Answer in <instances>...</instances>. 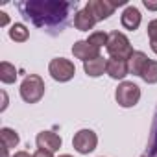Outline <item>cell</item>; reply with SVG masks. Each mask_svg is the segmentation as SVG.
Wrapping results in <instances>:
<instances>
[{
  "instance_id": "cell-21",
  "label": "cell",
  "mask_w": 157,
  "mask_h": 157,
  "mask_svg": "<svg viewBox=\"0 0 157 157\" xmlns=\"http://www.w3.org/2000/svg\"><path fill=\"white\" fill-rule=\"evenodd\" d=\"M144 6L151 11H157V2H151V0H144Z\"/></svg>"
},
{
  "instance_id": "cell-19",
  "label": "cell",
  "mask_w": 157,
  "mask_h": 157,
  "mask_svg": "<svg viewBox=\"0 0 157 157\" xmlns=\"http://www.w3.org/2000/svg\"><path fill=\"white\" fill-rule=\"evenodd\" d=\"M148 37H150V41L157 39V19H153V21L148 24Z\"/></svg>"
},
{
  "instance_id": "cell-15",
  "label": "cell",
  "mask_w": 157,
  "mask_h": 157,
  "mask_svg": "<svg viewBox=\"0 0 157 157\" xmlns=\"http://www.w3.org/2000/svg\"><path fill=\"white\" fill-rule=\"evenodd\" d=\"M0 80H2L4 83H15V80H17V68L11 63L2 61V63H0Z\"/></svg>"
},
{
  "instance_id": "cell-2",
  "label": "cell",
  "mask_w": 157,
  "mask_h": 157,
  "mask_svg": "<svg viewBox=\"0 0 157 157\" xmlns=\"http://www.w3.org/2000/svg\"><path fill=\"white\" fill-rule=\"evenodd\" d=\"M107 52L111 57H117V59H124V61H129V57L133 56V48H131V43L129 39L120 33V32H111L109 33V39H107Z\"/></svg>"
},
{
  "instance_id": "cell-5",
  "label": "cell",
  "mask_w": 157,
  "mask_h": 157,
  "mask_svg": "<svg viewBox=\"0 0 157 157\" xmlns=\"http://www.w3.org/2000/svg\"><path fill=\"white\" fill-rule=\"evenodd\" d=\"M72 144H74V150L78 153H83L85 155V153H91L96 148L98 137H96V133L93 129H80V131L74 135Z\"/></svg>"
},
{
  "instance_id": "cell-24",
  "label": "cell",
  "mask_w": 157,
  "mask_h": 157,
  "mask_svg": "<svg viewBox=\"0 0 157 157\" xmlns=\"http://www.w3.org/2000/svg\"><path fill=\"white\" fill-rule=\"evenodd\" d=\"M150 46H151V50L157 54V39H153V41H150Z\"/></svg>"
},
{
  "instance_id": "cell-8",
  "label": "cell",
  "mask_w": 157,
  "mask_h": 157,
  "mask_svg": "<svg viewBox=\"0 0 157 157\" xmlns=\"http://www.w3.org/2000/svg\"><path fill=\"white\" fill-rule=\"evenodd\" d=\"M35 142H37L39 150H44V151H50V153H54L61 148V137L54 131H41L37 135Z\"/></svg>"
},
{
  "instance_id": "cell-12",
  "label": "cell",
  "mask_w": 157,
  "mask_h": 157,
  "mask_svg": "<svg viewBox=\"0 0 157 157\" xmlns=\"http://www.w3.org/2000/svg\"><path fill=\"white\" fill-rule=\"evenodd\" d=\"M96 24V19L87 11V10H82V11H78L74 15V26L78 30H82V32H89L93 30V26Z\"/></svg>"
},
{
  "instance_id": "cell-22",
  "label": "cell",
  "mask_w": 157,
  "mask_h": 157,
  "mask_svg": "<svg viewBox=\"0 0 157 157\" xmlns=\"http://www.w3.org/2000/svg\"><path fill=\"white\" fill-rule=\"evenodd\" d=\"M11 157H33V155H30L28 151H15Z\"/></svg>"
},
{
  "instance_id": "cell-17",
  "label": "cell",
  "mask_w": 157,
  "mask_h": 157,
  "mask_svg": "<svg viewBox=\"0 0 157 157\" xmlns=\"http://www.w3.org/2000/svg\"><path fill=\"white\" fill-rule=\"evenodd\" d=\"M140 78H142L146 83H150V85L157 83V61H151V59H150Z\"/></svg>"
},
{
  "instance_id": "cell-7",
  "label": "cell",
  "mask_w": 157,
  "mask_h": 157,
  "mask_svg": "<svg viewBox=\"0 0 157 157\" xmlns=\"http://www.w3.org/2000/svg\"><path fill=\"white\" fill-rule=\"evenodd\" d=\"M72 54H74V57L87 63V61H93V59L100 57V48L93 46L89 41H76L74 46H72Z\"/></svg>"
},
{
  "instance_id": "cell-6",
  "label": "cell",
  "mask_w": 157,
  "mask_h": 157,
  "mask_svg": "<svg viewBox=\"0 0 157 157\" xmlns=\"http://www.w3.org/2000/svg\"><path fill=\"white\" fill-rule=\"evenodd\" d=\"M115 8H117V6H115L113 2H109V0H89L87 6H85V10L96 19V22L109 19V17L115 13Z\"/></svg>"
},
{
  "instance_id": "cell-11",
  "label": "cell",
  "mask_w": 157,
  "mask_h": 157,
  "mask_svg": "<svg viewBox=\"0 0 157 157\" xmlns=\"http://www.w3.org/2000/svg\"><path fill=\"white\" fill-rule=\"evenodd\" d=\"M148 61H150V59H148V56H146L144 52H133V56H131L129 61H128L129 72H131L133 76H142V72H144Z\"/></svg>"
},
{
  "instance_id": "cell-25",
  "label": "cell",
  "mask_w": 157,
  "mask_h": 157,
  "mask_svg": "<svg viewBox=\"0 0 157 157\" xmlns=\"http://www.w3.org/2000/svg\"><path fill=\"white\" fill-rule=\"evenodd\" d=\"M59 157H72V155H68V153H63V155H59Z\"/></svg>"
},
{
  "instance_id": "cell-4",
  "label": "cell",
  "mask_w": 157,
  "mask_h": 157,
  "mask_svg": "<svg viewBox=\"0 0 157 157\" xmlns=\"http://www.w3.org/2000/svg\"><path fill=\"white\" fill-rule=\"evenodd\" d=\"M48 72H50V76L54 78L56 82H61V83H63V82H68V80H72V78H74L76 67H74V63H72L70 59L56 57V59L50 61Z\"/></svg>"
},
{
  "instance_id": "cell-10",
  "label": "cell",
  "mask_w": 157,
  "mask_h": 157,
  "mask_svg": "<svg viewBox=\"0 0 157 157\" xmlns=\"http://www.w3.org/2000/svg\"><path fill=\"white\" fill-rule=\"evenodd\" d=\"M140 11L135 8V6H128L126 10H124V13H122V17H120V22H122V26L126 28V30H137L139 26H140Z\"/></svg>"
},
{
  "instance_id": "cell-16",
  "label": "cell",
  "mask_w": 157,
  "mask_h": 157,
  "mask_svg": "<svg viewBox=\"0 0 157 157\" xmlns=\"http://www.w3.org/2000/svg\"><path fill=\"white\" fill-rule=\"evenodd\" d=\"M28 35H30L28 28H26L24 24H21V22L13 24L11 30H10V37H11L13 41H17V43H24V41L28 39Z\"/></svg>"
},
{
  "instance_id": "cell-1",
  "label": "cell",
  "mask_w": 157,
  "mask_h": 157,
  "mask_svg": "<svg viewBox=\"0 0 157 157\" xmlns=\"http://www.w3.org/2000/svg\"><path fill=\"white\" fill-rule=\"evenodd\" d=\"M44 96V82L37 74H28L21 83V98L26 104H37Z\"/></svg>"
},
{
  "instance_id": "cell-14",
  "label": "cell",
  "mask_w": 157,
  "mask_h": 157,
  "mask_svg": "<svg viewBox=\"0 0 157 157\" xmlns=\"http://www.w3.org/2000/svg\"><path fill=\"white\" fill-rule=\"evenodd\" d=\"M0 139H2V144L8 148V150H11V148H15L17 144H19V133L15 131V129H11V128H2L0 129Z\"/></svg>"
},
{
  "instance_id": "cell-23",
  "label": "cell",
  "mask_w": 157,
  "mask_h": 157,
  "mask_svg": "<svg viewBox=\"0 0 157 157\" xmlns=\"http://www.w3.org/2000/svg\"><path fill=\"white\" fill-rule=\"evenodd\" d=\"M0 15H2V21H0V24H2V26H6V24H8V13H4V11H2Z\"/></svg>"
},
{
  "instance_id": "cell-18",
  "label": "cell",
  "mask_w": 157,
  "mask_h": 157,
  "mask_svg": "<svg viewBox=\"0 0 157 157\" xmlns=\"http://www.w3.org/2000/svg\"><path fill=\"white\" fill-rule=\"evenodd\" d=\"M107 39H109V35L105 33V32H93L91 35H89V43L93 44V46H96V48H102L104 44L107 46Z\"/></svg>"
},
{
  "instance_id": "cell-13",
  "label": "cell",
  "mask_w": 157,
  "mask_h": 157,
  "mask_svg": "<svg viewBox=\"0 0 157 157\" xmlns=\"http://www.w3.org/2000/svg\"><path fill=\"white\" fill-rule=\"evenodd\" d=\"M105 67H107V61H105L102 56L96 57V59H93V61L83 63V70H85V74L91 76V78H98V76H102L104 70H105Z\"/></svg>"
},
{
  "instance_id": "cell-9",
  "label": "cell",
  "mask_w": 157,
  "mask_h": 157,
  "mask_svg": "<svg viewBox=\"0 0 157 157\" xmlns=\"http://www.w3.org/2000/svg\"><path fill=\"white\" fill-rule=\"evenodd\" d=\"M105 72L113 78V80H124L129 74V65L124 59H117V57H109L107 59V67Z\"/></svg>"
},
{
  "instance_id": "cell-3",
  "label": "cell",
  "mask_w": 157,
  "mask_h": 157,
  "mask_svg": "<svg viewBox=\"0 0 157 157\" xmlns=\"http://www.w3.org/2000/svg\"><path fill=\"white\" fill-rule=\"evenodd\" d=\"M115 98H117L118 105H122V107H133L140 100V87L137 83H133V82H122L117 87Z\"/></svg>"
},
{
  "instance_id": "cell-20",
  "label": "cell",
  "mask_w": 157,
  "mask_h": 157,
  "mask_svg": "<svg viewBox=\"0 0 157 157\" xmlns=\"http://www.w3.org/2000/svg\"><path fill=\"white\" fill-rule=\"evenodd\" d=\"M33 157H54L50 151H44V150H37L35 153H33Z\"/></svg>"
}]
</instances>
